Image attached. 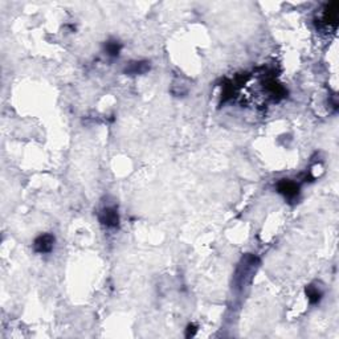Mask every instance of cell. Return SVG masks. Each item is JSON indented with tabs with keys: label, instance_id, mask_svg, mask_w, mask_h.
Listing matches in <instances>:
<instances>
[{
	"label": "cell",
	"instance_id": "cell-1",
	"mask_svg": "<svg viewBox=\"0 0 339 339\" xmlns=\"http://www.w3.org/2000/svg\"><path fill=\"white\" fill-rule=\"evenodd\" d=\"M98 218H100V221L102 223V225H105L107 228H115L119 224L118 212H117L115 208H111V207L103 208L100 212Z\"/></svg>",
	"mask_w": 339,
	"mask_h": 339
},
{
	"label": "cell",
	"instance_id": "cell-2",
	"mask_svg": "<svg viewBox=\"0 0 339 339\" xmlns=\"http://www.w3.org/2000/svg\"><path fill=\"white\" fill-rule=\"evenodd\" d=\"M277 191L280 192L281 195H284L285 198L293 199V198L298 195L299 187L295 182L289 181V179H282V181L277 183Z\"/></svg>",
	"mask_w": 339,
	"mask_h": 339
},
{
	"label": "cell",
	"instance_id": "cell-3",
	"mask_svg": "<svg viewBox=\"0 0 339 339\" xmlns=\"http://www.w3.org/2000/svg\"><path fill=\"white\" fill-rule=\"evenodd\" d=\"M53 244H55V237L49 233H45L35 240L34 249L37 253H49L53 249Z\"/></svg>",
	"mask_w": 339,
	"mask_h": 339
},
{
	"label": "cell",
	"instance_id": "cell-4",
	"mask_svg": "<svg viewBox=\"0 0 339 339\" xmlns=\"http://www.w3.org/2000/svg\"><path fill=\"white\" fill-rule=\"evenodd\" d=\"M338 10H339V3L338 2H332V3L327 4L323 11V20L327 26L336 27L338 24Z\"/></svg>",
	"mask_w": 339,
	"mask_h": 339
},
{
	"label": "cell",
	"instance_id": "cell-5",
	"mask_svg": "<svg viewBox=\"0 0 339 339\" xmlns=\"http://www.w3.org/2000/svg\"><path fill=\"white\" fill-rule=\"evenodd\" d=\"M150 70V63L148 61H131L126 65L125 74L127 76H139V74L147 73Z\"/></svg>",
	"mask_w": 339,
	"mask_h": 339
},
{
	"label": "cell",
	"instance_id": "cell-6",
	"mask_svg": "<svg viewBox=\"0 0 339 339\" xmlns=\"http://www.w3.org/2000/svg\"><path fill=\"white\" fill-rule=\"evenodd\" d=\"M306 295H307V299L310 301V303H318L321 301L322 295H323V291L319 286H315L314 284L306 286Z\"/></svg>",
	"mask_w": 339,
	"mask_h": 339
},
{
	"label": "cell",
	"instance_id": "cell-7",
	"mask_svg": "<svg viewBox=\"0 0 339 339\" xmlns=\"http://www.w3.org/2000/svg\"><path fill=\"white\" fill-rule=\"evenodd\" d=\"M122 49V44L117 40H109L105 43V52L110 57H118L119 52Z\"/></svg>",
	"mask_w": 339,
	"mask_h": 339
},
{
	"label": "cell",
	"instance_id": "cell-8",
	"mask_svg": "<svg viewBox=\"0 0 339 339\" xmlns=\"http://www.w3.org/2000/svg\"><path fill=\"white\" fill-rule=\"evenodd\" d=\"M195 332H196L195 326H194V324H188L187 331H186V336H187V338H190V336H194V335H195Z\"/></svg>",
	"mask_w": 339,
	"mask_h": 339
}]
</instances>
